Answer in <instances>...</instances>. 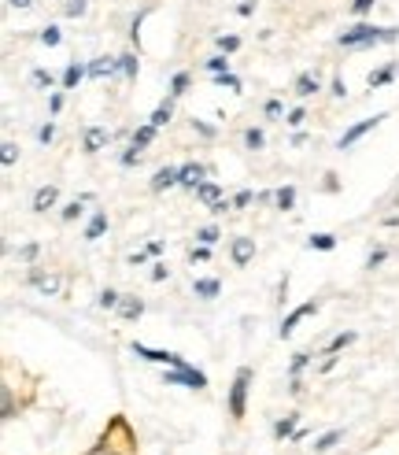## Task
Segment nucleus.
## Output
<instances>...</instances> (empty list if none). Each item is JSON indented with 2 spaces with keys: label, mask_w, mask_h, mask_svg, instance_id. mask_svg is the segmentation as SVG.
<instances>
[{
  "label": "nucleus",
  "mask_w": 399,
  "mask_h": 455,
  "mask_svg": "<svg viewBox=\"0 0 399 455\" xmlns=\"http://www.w3.org/2000/svg\"><path fill=\"white\" fill-rule=\"evenodd\" d=\"M399 41V26H373V23H355L337 37L340 48H373V45H392Z\"/></svg>",
  "instance_id": "1"
},
{
  "label": "nucleus",
  "mask_w": 399,
  "mask_h": 455,
  "mask_svg": "<svg viewBox=\"0 0 399 455\" xmlns=\"http://www.w3.org/2000/svg\"><path fill=\"white\" fill-rule=\"evenodd\" d=\"M163 385H181V389H192V393H203V389H207V374L196 371L192 363L167 366V371H163Z\"/></svg>",
  "instance_id": "2"
},
{
  "label": "nucleus",
  "mask_w": 399,
  "mask_h": 455,
  "mask_svg": "<svg viewBox=\"0 0 399 455\" xmlns=\"http://www.w3.org/2000/svg\"><path fill=\"white\" fill-rule=\"evenodd\" d=\"M248 385H252V366H241L230 385V415L233 418H244V411H248Z\"/></svg>",
  "instance_id": "3"
},
{
  "label": "nucleus",
  "mask_w": 399,
  "mask_h": 455,
  "mask_svg": "<svg viewBox=\"0 0 399 455\" xmlns=\"http://www.w3.org/2000/svg\"><path fill=\"white\" fill-rule=\"evenodd\" d=\"M129 352L137 355V359H145V363H159V366H185L189 359L185 355H178V352H163V348H148V344H129Z\"/></svg>",
  "instance_id": "4"
},
{
  "label": "nucleus",
  "mask_w": 399,
  "mask_h": 455,
  "mask_svg": "<svg viewBox=\"0 0 399 455\" xmlns=\"http://www.w3.org/2000/svg\"><path fill=\"white\" fill-rule=\"evenodd\" d=\"M384 118H388V111H377V115H370V118H362V123L348 126V130H344V137L337 141V148H340V152H348V148L355 145V141H362L366 134H370V130H377V126H381Z\"/></svg>",
  "instance_id": "5"
},
{
  "label": "nucleus",
  "mask_w": 399,
  "mask_h": 455,
  "mask_svg": "<svg viewBox=\"0 0 399 455\" xmlns=\"http://www.w3.org/2000/svg\"><path fill=\"white\" fill-rule=\"evenodd\" d=\"M214 175V167H207V163H196V159H192V163H181V189H189V193H196L203 181H207Z\"/></svg>",
  "instance_id": "6"
},
{
  "label": "nucleus",
  "mask_w": 399,
  "mask_h": 455,
  "mask_svg": "<svg viewBox=\"0 0 399 455\" xmlns=\"http://www.w3.org/2000/svg\"><path fill=\"white\" fill-rule=\"evenodd\" d=\"M315 311H318V303L315 300H307V303H299V307H293V311H288V315L281 319V326H277V337H293V333H296V326H299V322H304L307 315H315Z\"/></svg>",
  "instance_id": "7"
},
{
  "label": "nucleus",
  "mask_w": 399,
  "mask_h": 455,
  "mask_svg": "<svg viewBox=\"0 0 399 455\" xmlns=\"http://www.w3.org/2000/svg\"><path fill=\"white\" fill-rule=\"evenodd\" d=\"M111 137L115 134L107 126H89L82 134V152H85V156H96V152H104L107 145H111Z\"/></svg>",
  "instance_id": "8"
},
{
  "label": "nucleus",
  "mask_w": 399,
  "mask_h": 455,
  "mask_svg": "<svg viewBox=\"0 0 399 455\" xmlns=\"http://www.w3.org/2000/svg\"><path fill=\"white\" fill-rule=\"evenodd\" d=\"M122 74V63H118V56H100L89 63V78L93 82H104V78H118Z\"/></svg>",
  "instance_id": "9"
},
{
  "label": "nucleus",
  "mask_w": 399,
  "mask_h": 455,
  "mask_svg": "<svg viewBox=\"0 0 399 455\" xmlns=\"http://www.w3.org/2000/svg\"><path fill=\"white\" fill-rule=\"evenodd\" d=\"M89 78V63H82V60H71L67 67H63V74H59V85L63 89H78V85Z\"/></svg>",
  "instance_id": "10"
},
{
  "label": "nucleus",
  "mask_w": 399,
  "mask_h": 455,
  "mask_svg": "<svg viewBox=\"0 0 399 455\" xmlns=\"http://www.w3.org/2000/svg\"><path fill=\"white\" fill-rule=\"evenodd\" d=\"M230 256H233V263H236V267H248V263L255 259V237H233Z\"/></svg>",
  "instance_id": "11"
},
{
  "label": "nucleus",
  "mask_w": 399,
  "mask_h": 455,
  "mask_svg": "<svg viewBox=\"0 0 399 455\" xmlns=\"http://www.w3.org/2000/svg\"><path fill=\"white\" fill-rule=\"evenodd\" d=\"M181 186V167H159L156 175H152V193H167V189H174Z\"/></svg>",
  "instance_id": "12"
},
{
  "label": "nucleus",
  "mask_w": 399,
  "mask_h": 455,
  "mask_svg": "<svg viewBox=\"0 0 399 455\" xmlns=\"http://www.w3.org/2000/svg\"><path fill=\"white\" fill-rule=\"evenodd\" d=\"M30 285H34L37 292H45V296H56L59 292V278L56 274H45V270H30Z\"/></svg>",
  "instance_id": "13"
},
{
  "label": "nucleus",
  "mask_w": 399,
  "mask_h": 455,
  "mask_svg": "<svg viewBox=\"0 0 399 455\" xmlns=\"http://www.w3.org/2000/svg\"><path fill=\"white\" fill-rule=\"evenodd\" d=\"M396 74H399V60H392V63H384V67L370 71V78H366V85H370V89H381V85L396 82Z\"/></svg>",
  "instance_id": "14"
},
{
  "label": "nucleus",
  "mask_w": 399,
  "mask_h": 455,
  "mask_svg": "<svg viewBox=\"0 0 399 455\" xmlns=\"http://www.w3.org/2000/svg\"><path fill=\"white\" fill-rule=\"evenodd\" d=\"M56 204H59V189H56V186H41V189L34 193V211H37V215H45L48 208H56Z\"/></svg>",
  "instance_id": "15"
},
{
  "label": "nucleus",
  "mask_w": 399,
  "mask_h": 455,
  "mask_svg": "<svg viewBox=\"0 0 399 455\" xmlns=\"http://www.w3.org/2000/svg\"><path fill=\"white\" fill-rule=\"evenodd\" d=\"M318 89H322V78H318V71H315V74H310V71H304V74L296 78V96H299V100H307V96H315Z\"/></svg>",
  "instance_id": "16"
},
{
  "label": "nucleus",
  "mask_w": 399,
  "mask_h": 455,
  "mask_svg": "<svg viewBox=\"0 0 399 455\" xmlns=\"http://www.w3.org/2000/svg\"><path fill=\"white\" fill-rule=\"evenodd\" d=\"M85 204H93V193H82V197H74V200L67 204V208L59 211V219H63V222H74V219H82V215H85Z\"/></svg>",
  "instance_id": "17"
},
{
  "label": "nucleus",
  "mask_w": 399,
  "mask_h": 455,
  "mask_svg": "<svg viewBox=\"0 0 399 455\" xmlns=\"http://www.w3.org/2000/svg\"><path fill=\"white\" fill-rule=\"evenodd\" d=\"M296 429H299V415L293 411V415H285V418L274 422V440H293Z\"/></svg>",
  "instance_id": "18"
},
{
  "label": "nucleus",
  "mask_w": 399,
  "mask_h": 455,
  "mask_svg": "<svg viewBox=\"0 0 399 455\" xmlns=\"http://www.w3.org/2000/svg\"><path fill=\"white\" fill-rule=\"evenodd\" d=\"M118 315H122L126 322H137L145 315V300L141 296H122V303H118Z\"/></svg>",
  "instance_id": "19"
},
{
  "label": "nucleus",
  "mask_w": 399,
  "mask_h": 455,
  "mask_svg": "<svg viewBox=\"0 0 399 455\" xmlns=\"http://www.w3.org/2000/svg\"><path fill=\"white\" fill-rule=\"evenodd\" d=\"M107 230V211H93L89 222H85V241H100Z\"/></svg>",
  "instance_id": "20"
},
{
  "label": "nucleus",
  "mask_w": 399,
  "mask_h": 455,
  "mask_svg": "<svg viewBox=\"0 0 399 455\" xmlns=\"http://www.w3.org/2000/svg\"><path fill=\"white\" fill-rule=\"evenodd\" d=\"M192 292H196L200 300H214L222 292V281L219 278H196V281H192Z\"/></svg>",
  "instance_id": "21"
},
{
  "label": "nucleus",
  "mask_w": 399,
  "mask_h": 455,
  "mask_svg": "<svg viewBox=\"0 0 399 455\" xmlns=\"http://www.w3.org/2000/svg\"><path fill=\"white\" fill-rule=\"evenodd\" d=\"M170 118H174V96H167V100L152 111V118H148V123H152L156 130H163V126H170Z\"/></svg>",
  "instance_id": "22"
},
{
  "label": "nucleus",
  "mask_w": 399,
  "mask_h": 455,
  "mask_svg": "<svg viewBox=\"0 0 399 455\" xmlns=\"http://www.w3.org/2000/svg\"><path fill=\"white\" fill-rule=\"evenodd\" d=\"M192 197H196L203 208H211V204H219V200H222V189H219V181H203V186L192 193Z\"/></svg>",
  "instance_id": "23"
},
{
  "label": "nucleus",
  "mask_w": 399,
  "mask_h": 455,
  "mask_svg": "<svg viewBox=\"0 0 399 455\" xmlns=\"http://www.w3.org/2000/svg\"><path fill=\"white\" fill-rule=\"evenodd\" d=\"M156 134H159V130L152 126V123H145V126H137L133 130V134H129V145H137V148H148V145H152V141H156Z\"/></svg>",
  "instance_id": "24"
},
{
  "label": "nucleus",
  "mask_w": 399,
  "mask_h": 455,
  "mask_svg": "<svg viewBox=\"0 0 399 455\" xmlns=\"http://www.w3.org/2000/svg\"><path fill=\"white\" fill-rule=\"evenodd\" d=\"M37 41H41L45 48H56L59 41H63V30H59L56 23H48V26H41V30H37Z\"/></svg>",
  "instance_id": "25"
},
{
  "label": "nucleus",
  "mask_w": 399,
  "mask_h": 455,
  "mask_svg": "<svg viewBox=\"0 0 399 455\" xmlns=\"http://www.w3.org/2000/svg\"><path fill=\"white\" fill-rule=\"evenodd\" d=\"M355 341V330H344V333H337V337H333L326 348H322V355H337V352H344L348 348V344Z\"/></svg>",
  "instance_id": "26"
},
{
  "label": "nucleus",
  "mask_w": 399,
  "mask_h": 455,
  "mask_svg": "<svg viewBox=\"0 0 399 455\" xmlns=\"http://www.w3.org/2000/svg\"><path fill=\"white\" fill-rule=\"evenodd\" d=\"M118 63H122V78L133 82L137 71H141V60H137V52H122V56H118Z\"/></svg>",
  "instance_id": "27"
},
{
  "label": "nucleus",
  "mask_w": 399,
  "mask_h": 455,
  "mask_svg": "<svg viewBox=\"0 0 399 455\" xmlns=\"http://www.w3.org/2000/svg\"><path fill=\"white\" fill-rule=\"evenodd\" d=\"M307 248H315V252H333V248H337V237L333 233H310Z\"/></svg>",
  "instance_id": "28"
},
{
  "label": "nucleus",
  "mask_w": 399,
  "mask_h": 455,
  "mask_svg": "<svg viewBox=\"0 0 399 455\" xmlns=\"http://www.w3.org/2000/svg\"><path fill=\"white\" fill-rule=\"evenodd\" d=\"M274 204H277V211H293L296 208V189L293 186H281L274 193Z\"/></svg>",
  "instance_id": "29"
},
{
  "label": "nucleus",
  "mask_w": 399,
  "mask_h": 455,
  "mask_svg": "<svg viewBox=\"0 0 399 455\" xmlns=\"http://www.w3.org/2000/svg\"><path fill=\"white\" fill-rule=\"evenodd\" d=\"M189 85H192V74L189 71H178L174 78H170V96H174V100H178V96H185Z\"/></svg>",
  "instance_id": "30"
},
{
  "label": "nucleus",
  "mask_w": 399,
  "mask_h": 455,
  "mask_svg": "<svg viewBox=\"0 0 399 455\" xmlns=\"http://www.w3.org/2000/svg\"><path fill=\"white\" fill-rule=\"evenodd\" d=\"M211 78H214V85H219V89H230V93H241V89H244V82L236 78L233 71H225V74H211Z\"/></svg>",
  "instance_id": "31"
},
{
  "label": "nucleus",
  "mask_w": 399,
  "mask_h": 455,
  "mask_svg": "<svg viewBox=\"0 0 399 455\" xmlns=\"http://www.w3.org/2000/svg\"><path fill=\"white\" fill-rule=\"evenodd\" d=\"M340 437H344V429H329V433H322V437H318L315 444H310V448H315V452L322 455V452L337 448V440H340Z\"/></svg>",
  "instance_id": "32"
},
{
  "label": "nucleus",
  "mask_w": 399,
  "mask_h": 455,
  "mask_svg": "<svg viewBox=\"0 0 399 455\" xmlns=\"http://www.w3.org/2000/svg\"><path fill=\"white\" fill-rule=\"evenodd\" d=\"M118 303H122V292H115V289H104L96 296V307L100 311H118Z\"/></svg>",
  "instance_id": "33"
},
{
  "label": "nucleus",
  "mask_w": 399,
  "mask_h": 455,
  "mask_svg": "<svg viewBox=\"0 0 399 455\" xmlns=\"http://www.w3.org/2000/svg\"><path fill=\"white\" fill-rule=\"evenodd\" d=\"M30 82H34L37 89H52V85H56V74L45 71V67H34V71H30Z\"/></svg>",
  "instance_id": "34"
},
{
  "label": "nucleus",
  "mask_w": 399,
  "mask_h": 455,
  "mask_svg": "<svg viewBox=\"0 0 399 455\" xmlns=\"http://www.w3.org/2000/svg\"><path fill=\"white\" fill-rule=\"evenodd\" d=\"M263 145H266V134H263V130H259V126H248V130H244V148L259 152Z\"/></svg>",
  "instance_id": "35"
},
{
  "label": "nucleus",
  "mask_w": 399,
  "mask_h": 455,
  "mask_svg": "<svg viewBox=\"0 0 399 455\" xmlns=\"http://www.w3.org/2000/svg\"><path fill=\"white\" fill-rule=\"evenodd\" d=\"M141 156H145V152L137 148V145H126L122 152H118V163H122V167H137V163H141Z\"/></svg>",
  "instance_id": "36"
},
{
  "label": "nucleus",
  "mask_w": 399,
  "mask_h": 455,
  "mask_svg": "<svg viewBox=\"0 0 399 455\" xmlns=\"http://www.w3.org/2000/svg\"><path fill=\"white\" fill-rule=\"evenodd\" d=\"M89 12V0H63V15L67 19H82Z\"/></svg>",
  "instance_id": "37"
},
{
  "label": "nucleus",
  "mask_w": 399,
  "mask_h": 455,
  "mask_svg": "<svg viewBox=\"0 0 399 455\" xmlns=\"http://www.w3.org/2000/svg\"><path fill=\"white\" fill-rule=\"evenodd\" d=\"M219 237H222V230H219V226H200V230H196V244H219Z\"/></svg>",
  "instance_id": "38"
},
{
  "label": "nucleus",
  "mask_w": 399,
  "mask_h": 455,
  "mask_svg": "<svg viewBox=\"0 0 399 455\" xmlns=\"http://www.w3.org/2000/svg\"><path fill=\"white\" fill-rule=\"evenodd\" d=\"M310 359H315L310 352H296V355H293V366H288V377H299V374L310 366Z\"/></svg>",
  "instance_id": "39"
},
{
  "label": "nucleus",
  "mask_w": 399,
  "mask_h": 455,
  "mask_svg": "<svg viewBox=\"0 0 399 455\" xmlns=\"http://www.w3.org/2000/svg\"><path fill=\"white\" fill-rule=\"evenodd\" d=\"M214 45H219V52H225V56H233V52L241 48V37L236 34H219L214 37Z\"/></svg>",
  "instance_id": "40"
},
{
  "label": "nucleus",
  "mask_w": 399,
  "mask_h": 455,
  "mask_svg": "<svg viewBox=\"0 0 399 455\" xmlns=\"http://www.w3.org/2000/svg\"><path fill=\"white\" fill-rule=\"evenodd\" d=\"M145 15H148V8H141V12L129 19V41H133V45H141V23H145Z\"/></svg>",
  "instance_id": "41"
},
{
  "label": "nucleus",
  "mask_w": 399,
  "mask_h": 455,
  "mask_svg": "<svg viewBox=\"0 0 399 455\" xmlns=\"http://www.w3.org/2000/svg\"><path fill=\"white\" fill-rule=\"evenodd\" d=\"M15 159H19V145H15V141H4V145H0V163L12 167Z\"/></svg>",
  "instance_id": "42"
},
{
  "label": "nucleus",
  "mask_w": 399,
  "mask_h": 455,
  "mask_svg": "<svg viewBox=\"0 0 399 455\" xmlns=\"http://www.w3.org/2000/svg\"><path fill=\"white\" fill-rule=\"evenodd\" d=\"M203 67H207V74H225L230 71V60H225V52H219V56H211Z\"/></svg>",
  "instance_id": "43"
},
{
  "label": "nucleus",
  "mask_w": 399,
  "mask_h": 455,
  "mask_svg": "<svg viewBox=\"0 0 399 455\" xmlns=\"http://www.w3.org/2000/svg\"><path fill=\"white\" fill-rule=\"evenodd\" d=\"M211 259V244H192L189 248V263H207Z\"/></svg>",
  "instance_id": "44"
},
{
  "label": "nucleus",
  "mask_w": 399,
  "mask_h": 455,
  "mask_svg": "<svg viewBox=\"0 0 399 455\" xmlns=\"http://www.w3.org/2000/svg\"><path fill=\"white\" fill-rule=\"evenodd\" d=\"M285 123L299 130V126H304V123H307V107H299V104H296V107H293V111H288V115H285Z\"/></svg>",
  "instance_id": "45"
},
{
  "label": "nucleus",
  "mask_w": 399,
  "mask_h": 455,
  "mask_svg": "<svg viewBox=\"0 0 399 455\" xmlns=\"http://www.w3.org/2000/svg\"><path fill=\"white\" fill-rule=\"evenodd\" d=\"M384 259H388V248H373V252L366 256V270H377V267L384 263Z\"/></svg>",
  "instance_id": "46"
},
{
  "label": "nucleus",
  "mask_w": 399,
  "mask_h": 455,
  "mask_svg": "<svg viewBox=\"0 0 399 455\" xmlns=\"http://www.w3.org/2000/svg\"><path fill=\"white\" fill-rule=\"evenodd\" d=\"M263 111H266V118H274V123H281V115H285V104H281V100H266V107H263Z\"/></svg>",
  "instance_id": "47"
},
{
  "label": "nucleus",
  "mask_w": 399,
  "mask_h": 455,
  "mask_svg": "<svg viewBox=\"0 0 399 455\" xmlns=\"http://www.w3.org/2000/svg\"><path fill=\"white\" fill-rule=\"evenodd\" d=\"M377 8V0H351V15H370Z\"/></svg>",
  "instance_id": "48"
},
{
  "label": "nucleus",
  "mask_w": 399,
  "mask_h": 455,
  "mask_svg": "<svg viewBox=\"0 0 399 455\" xmlns=\"http://www.w3.org/2000/svg\"><path fill=\"white\" fill-rule=\"evenodd\" d=\"M252 200H255V193H252V189H241V193H236V197H233V211L248 208V204H252Z\"/></svg>",
  "instance_id": "49"
},
{
  "label": "nucleus",
  "mask_w": 399,
  "mask_h": 455,
  "mask_svg": "<svg viewBox=\"0 0 399 455\" xmlns=\"http://www.w3.org/2000/svg\"><path fill=\"white\" fill-rule=\"evenodd\" d=\"M37 141H41V145H45V148H48V145H52V141H56V126H52V123H45V126H41V130H37Z\"/></svg>",
  "instance_id": "50"
},
{
  "label": "nucleus",
  "mask_w": 399,
  "mask_h": 455,
  "mask_svg": "<svg viewBox=\"0 0 399 455\" xmlns=\"http://www.w3.org/2000/svg\"><path fill=\"white\" fill-rule=\"evenodd\" d=\"M148 256H152L148 248H137L133 256H126V263H129V267H145V263H148Z\"/></svg>",
  "instance_id": "51"
},
{
  "label": "nucleus",
  "mask_w": 399,
  "mask_h": 455,
  "mask_svg": "<svg viewBox=\"0 0 399 455\" xmlns=\"http://www.w3.org/2000/svg\"><path fill=\"white\" fill-rule=\"evenodd\" d=\"M192 130H196L200 137H214V126H207L203 118H192Z\"/></svg>",
  "instance_id": "52"
},
{
  "label": "nucleus",
  "mask_w": 399,
  "mask_h": 455,
  "mask_svg": "<svg viewBox=\"0 0 399 455\" xmlns=\"http://www.w3.org/2000/svg\"><path fill=\"white\" fill-rule=\"evenodd\" d=\"M170 278V267L167 263H152V281H167Z\"/></svg>",
  "instance_id": "53"
},
{
  "label": "nucleus",
  "mask_w": 399,
  "mask_h": 455,
  "mask_svg": "<svg viewBox=\"0 0 399 455\" xmlns=\"http://www.w3.org/2000/svg\"><path fill=\"white\" fill-rule=\"evenodd\" d=\"M48 111H52V115H59V111H63V89L48 96Z\"/></svg>",
  "instance_id": "54"
},
{
  "label": "nucleus",
  "mask_w": 399,
  "mask_h": 455,
  "mask_svg": "<svg viewBox=\"0 0 399 455\" xmlns=\"http://www.w3.org/2000/svg\"><path fill=\"white\" fill-rule=\"evenodd\" d=\"M207 211H211V215H225V211H233V200H225V197H222L219 204H211Z\"/></svg>",
  "instance_id": "55"
},
{
  "label": "nucleus",
  "mask_w": 399,
  "mask_h": 455,
  "mask_svg": "<svg viewBox=\"0 0 399 455\" xmlns=\"http://www.w3.org/2000/svg\"><path fill=\"white\" fill-rule=\"evenodd\" d=\"M15 256H19V259H26V263H30V259H37V244H23Z\"/></svg>",
  "instance_id": "56"
},
{
  "label": "nucleus",
  "mask_w": 399,
  "mask_h": 455,
  "mask_svg": "<svg viewBox=\"0 0 399 455\" xmlns=\"http://www.w3.org/2000/svg\"><path fill=\"white\" fill-rule=\"evenodd\" d=\"M304 377H288V393H293V396H304Z\"/></svg>",
  "instance_id": "57"
},
{
  "label": "nucleus",
  "mask_w": 399,
  "mask_h": 455,
  "mask_svg": "<svg viewBox=\"0 0 399 455\" xmlns=\"http://www.w3.org/2000/svg\"><path fill=\"white\" fill-rule=\"evenodd\" d=\"M236 15H255V0H241V4H236Z\"/></svg>",
  "instance_id": "58"
},
{
  "label": "nucleus",
  "mask_w": 399,
  "mask_h": 455,
  "mask_svg": "<svg viewBox=\"0 0 399 455\" xmlns=\"http://www.w3.org/2000/svg\"><path fill=\"white\" fill-rule=\"evenodd\" d=\"M329 93L337 96V100H344V96H348V89H344V82L340 78H333V85H329Z\"/></svg>",
  "instance_id": "59"
},
{
  "label": "nucleus",
  "mask_w": 399,
  "mask_h": 455,
  "mask_svg": "<svg viewBox=\"0 0 399 455\" xmlns=\"http://www.w3.org/2000/svg\"><path fill=\"white\" fill-rule=\"evenodd\" d=\"M30 4H34V0H8V8H15V12H26Z\"/></svg>",
  "instance_id": "60"
},
{
  "label": "nucleus",
  "mask_w": 399,
  "mask_h": 455,
  "mask_svg": "<svg viewBox=\"0 0 399 455\" xmlns=\"http://www.w3.org/2000/svg\"><path fill=\"white\" fill-rule=\"evenodd\" d=\"M145 248H148V252H152V256H163V241H148Z\"/></svg>",
  "instance_id": "61"
},
{
  "label": "nucleus",
  "mask_w": 399,
  "mask_h": 455,
  "mask_svg": "<svg viewBox=\"0 0 399 455\" xmlns=\"http://www.w3.org/2000/svg\"><path fill=\"white\" fill-rule=\"evenodd\" d=\"M93 455H115V452H111V448H107V444H104V448H96Z\"/></svg>",
  "instance_id": "62"
}]
</instances>
